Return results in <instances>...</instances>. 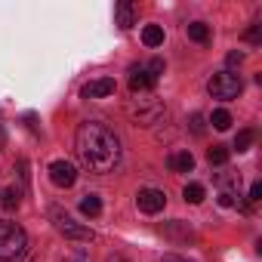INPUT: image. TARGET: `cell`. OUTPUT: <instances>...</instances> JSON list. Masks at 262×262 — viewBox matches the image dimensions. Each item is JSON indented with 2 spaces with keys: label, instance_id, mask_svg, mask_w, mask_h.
Wrapping results in <instances>:
<instances>
[{
  "label": "cell",
  "instance_id": "cell-1",
  "mask_svg": "<svg viewBox=\"0 0 262 262\" xmlns=\"http://www.w3.org/2000/svg\"><path fill=\"white\" fill-rule=\"evenodd\" d=\"M74 148L90 173H111L120 161V139L114 136V129H108L99 120H86L77 126Z\"/></svg>",
  "mask_w": 262,
  "mask_h": 262
},
{
  "label": "cell",
  "instance_id": "cell-21",
  "mask_svg": "<svg viewBox=\"0 0 262 262\" xmlns=\"http://www.w3.org/2000/svg\"><path fill=\"white\" fill-rule=\"evenodd\" d=\"M247 40H250V43H259V40H262V25H253V28L247 31Z\"/></svg>",
  "mask_w": 262,
  "mask_h": 262
},
{
  "label": "cell",
  "instance_id": "cell-13",
  "mask_svg": "<svg viewBox=\"0 0 262 262\" xmlns=\"http://www.w3.org/2000/svg\"><path fill=\"white\" fill-rule=\"evenodd\" d=\"M19 204H22V188H16V185H10L4 194H0V207H7V210H19Z\"/></svg>",
  "mask_w": 262,
  "mask_h": 262
},
{
  "label": "cell",
  "instance_id": "cell-25",
  "mask_svg": "<svg viewBox=\"0 0 262 262\" xmlns=\"http://www.w3.org/2000/svg\"><path fill=\"white\" fill-rule=\"evenodd\" d=\"M244 62V53H228V65L234 68V65H241Z\"/></svg>",
  "mask_w": 262,
  "mask_h": 262
},
{
  "label": "cell",
  "instance_id": "cell-27",
  "mask_svg": "<svg viewBox=\"0 0 262 262\" xmlns=\"http://www.w3.org/2000/svg\"><path fill=\"white\" fill-rule=\"evenodd\" d=\"M108 262H126V259H123L120 253H111V256H108Z\"/></svg>",
  "mask_w": 262,
  "mask_h": 262
},
{
  "label": "cell",
  "instance_id": "cell-15",
  "mask_svg": "<svg viewBox=\"0 0 262 262\" xmlns=\"http://www.w3.org/2000/svg\"><path fill=\"white\" fill-rule=\"evenodd\" d=\"M185 31H188V37H191L194 43H210V28H207L204 22H191Z\"/></svg>",
  "mask_w": 262,
  "mask_h": 262
},
{
  "label": "cell",
  "instance_id": "cell-10",
  "mask_svg": "<svg viewBox=\"0 0 262 262\" xmlns=\"http://www.w3.org/2000/svg\"><path fill=\"white\" fill-rule=\"evenodd\" d=\"M114 22L126 31V28H133L136 25V7L129 4V0H120V4L114 7Z\"/></svg>",
  "mask_w": 262,
  "mask_h": 262
},
{
  "label": "cell",
  "instance_id": "cell-19",
  "mask_svg": "<svg viewBox=\"0 0 262 262\" xmlns=\"http://www.w3.org/2000/svg\"><path fill=\"white\" fill-rule=\"evenodd\" d=\"M210 123H213L216 129H228V126H231V114H228L225 108H216V111L210 114Z\"/></svg>",
  "mask_w": 262,
  "mask_h": 262
},
{
  "label": "cell",
  "instance_id": "cell-8",
  "mask_svg": "<svg viewBox=\"0 0 262 262\" xmlns=\"http://www.w3.org/2000/svg\"><path fill=\"white\" fill-rule=\"evenodd\" d=\"M158 86V77L148 71V68H142V65H133V68H129V90H133V93H148V90H155Z\"/></svg>",
  "mask_w": 262,
  "mask_h": 262
},
{
  "label": "cell",
  "instance_id": "cell-4",
  "mask_svg": "<svg viewBox=\"0 0 262 262\" xmlns=\"http://www.w3.org/2000/svg\"><path fill=\"white\" fill-rule=\"evenodd\" d=\"M207 90H210V96H213V99L231 102V99H237V96H241L244 83H241V77H237L234 71H216V74L207 80Z\"/></svg>",
  "mask_w": 262,
  "mask_h": 262
},
{
  "label": "cell",
  "instance_id": "cell-3",
  "mask_svg": "<svg viewBox=\"0 0 262 262\" xmlns=\"http://www.w3.org/2000/svg\"><path fill=\"white\" fill-rule=\"evenodd\" d=\"M50 219H53V225H56V231L62 234V237H71V241H83V244H90V241H96V234H93V228H86V225H80L74 216H68L62 207H50Z\"/></svg>",
  "mask_w": 262,
  "mask_h": 262
},
{
  "label": "cell",
  "instance_id": "cell-12",
  "mask_svg": "<svg viewBox=\"0 0 262 262\" xmlns=\"http://www.w3.org/2000/svg\"><path fill=\"white\" fill-rule=\"evenodd\" d=\"M142 43L151 47V50L161 47V43H164V28H161V25H145V28H142Z\"/></svg>",
  "mask_w": 262,
  "mask_h": 262
},
{
  "label": "cell",
  "instance_id": "cell-20",
  "mask_svg": "<svg viewBox=\"0 0 262 262\" xmlns=\"http://www.w3.org/2000/svg\"><path fill=\"white\" fill-rule=\"evenodd\" d=\"M219 188L228 191V194H234V188H241V176L237 173H222L219 176Z\"/></svg>",
  "mask_w": 262,
  "mask_h": 262
},
{
  "label": "cell",
  "instance_id": "cell-11",
  "mask_svg": "<svg viewBox=\"0 0 262 262\" xmlns=\"http://www.w3.org/2000/svg\"><path fill=\"white\" fill-rule=\"evenodd\" d=\"M167 164H170L173 173H191L194 170V155L191 151H173L167 158Z\"/></svg>",
  "mask_w": 262,
  "mask_h": 262
},
{
  "label": "cell",
  "instance_id": "cell-24",
  "mask_svg": "<svg viewBox=\"0 0 262 262\" xmlns=\"http://www.w3.org/2000/svg\"><path fill=\"white\" fill-rule=\"evenodd\" d=\"M219 207H234V194H228V191H219Z\"/></svg>",
  "mask_w": 262,
  "mask_h": 262
},
{
  "label": "cell",
  "instance_id": "cell-7",
  "mask_svg": "<svg viewBox=\"0 0 262 262\" xmlns=\"http://www.w3.org/2000/svg\"><path fill=\"white\" fill-rule=\"evenodd\" d=\"M136 204H139V210H142V213L155 216V213H161V210H164V204H167V194H164L161 188H139V194H136Z\"/></svg>",
  "mask_w": 262,
  "mask_h": 262
},
{
  "label": "cell",
  "instance_id": "cell-9",
  "mask_svg": "<svg viewBox=\"0 0 262 262\" xmlns=\"http://www.w3.org/2000/svg\"><path fill=\"white\" fill-rule=\"evenodd\" d=\"M114 90H117L114 77H96V80H90V83L83 86V99H105V96H111Z\"/></svg>",
  "mask_w": 262,
  "mask_h": 262
},
{
  "label": "cell",
  "instance_id": "cell-18",
  "mask_svg": "<svg viewBox=\"0 0 262 262\" xmlns=\"http://www.w3.org/2000/svg\"><path fill=\"white\" fill-rule=\"evenodd\" d=\"M253 139H256V129H241V133L234 136V148H237V155H241V151H250Z\"/></svg>",
  "mask_w": 262,
  "mask_h": 262
},
{
  "label": "cell",
  "instance_id": "cell-2",
  "mask_svg": "<svg viewBox=\"0 0 262 262\" xmlns=\"http://www.w3.org/2000/svg\"><path fill=\"white\" fill-rule=\"evenodd\" d=\"M28 234L16 222H0V262H13L25 253Z\"/></svg>",
  "mask_w": 262,
  "mask_h": 262
},
{
  "label": "cell",
  "instance_id": "cell-6",
  "mask_svg": "<svg viewBox=\"0 0 262 262\" xmlns=\"http://www.w3.org/2000/svg\"><path fill=\"white\" fill-rule=\"evenodd\" d=\"M50 179H53V185H59V188H71V185L77 182V167H74L71 161H53V164H50Z\"/></svg>",
  "mask_w": 262,
  "mask_h": 262
},
{
  "label": "cell",
  "instance_id": "cell-17",
  "mask_svg": "<svg viewBox=\"0 0 262 262\" xmlns=\"http://www.w3.org/2000/svg\"><path fill=\"white\" fill-rule=\"evenodd\" d=\"M204 194H207V191H204V185H201V182H188V185H185V191H182V198H185L188 204H201V201H204Z\"/></svg>",
  "mask_w": 262,
  "mask_h": 262
},
{
  "label": "cell",
  "instance_id": "cell-14",
  "mask_svg": "<svg viewBox=\"0 0 262 262\" xmlns=\"http://www.w3.org/2000/svg\"><path fill=\"white\" fill-rule=\"evenodd\" d=\"M80 213L90 216V219H96V216L102 213V201H99V194H86V198L80 201Z\"/></svg>",
  "mask_w": 262,
  "mask_h": 262
},
{
  "label": "cell",
  "instance_id": "cell-5",
  "mask_svg": "<svg viewBox=\"0 0 262 262\" xmlns=\"http://www.w3.org/2000/svg\"><path fill=\"white\" fill-rule=\"evenodd\" d=\"M126 111H129V117H133L139 126H151V123H158V120L164 117V111H167V108H164V102H161V99H142V96H139V99L129 105Z\"/></svg>",
  "mask_w": 262,
  "mask_h": 262
},
{
  "label": "cell",
  "instance_id": "cell-26",
  "mask_svg": "<svg viewBox=\"0 0 262 262\" xmlns=\"http://www.w3.org/2000/svg\"><path fill=\"white\" fill-rule=\"evenodd\" d=\"M161 262H191V259H185V256H176V253H167Z\"/></svg>",
  "mask_w": 262,
  "mask_h": 262
},
{
  "label": "cell",
  "instance_id": "cell-23",
  "mask_svg": "<svg viewBox=\"0 0 262 262\" xmlns=\"http://www.w3.org/2000/svg\"><path fill=\"white\" fill-rule=\"evenodd\" d=\"M250 201H253V204H256V201H262V185H259V182H253V185H250Z\"/></svg>",
  "mask_w": 262,
  "mask_h": 262
},
{
  "label": "cell",
  "instance_id": "cell-16",
  "mask_svg": "<svg viewBox=\"0 0 262 262\" xmlns=\"http://www.w3.org/2000/svg\"><path fill=\"white\" fill-rule=\"evenodd\" d=\"M228 158H231V151H228L225 145H213V148L207 151V161H210L213 167H225V164H228Z\"/></svg>",
  "mask_w": 262,
  "mask_h": 262
},
{
  "label": "cell",
  "instance_id": "cell-22",
  "mask_svg": "<svg viewBox=\"0 0 262 262\" xmlns=\"http://www.w3.org/2000/svg\"><path fill=\"white\" fill-rule=\"evenodd\" d=\"M191 129H194L198 136L204 133V114H191Z\"/></svg>",
  "mask_w": 262,
  "mask_h": 262
}]
</instances>
